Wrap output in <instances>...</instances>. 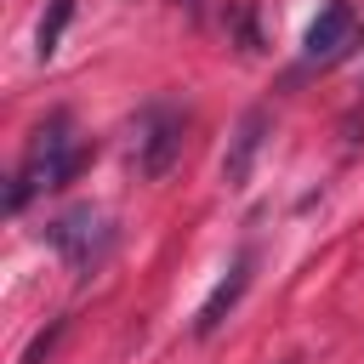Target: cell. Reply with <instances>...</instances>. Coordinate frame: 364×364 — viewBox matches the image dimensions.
I'll return each mask as SVG.
<instances>
[{
  "instance_id": "6da1fadb",
  "label": "cell",
  "mask_w": 364,
  "mask_h": 364,
  "mask_svg": "<svg viewBox=\"0 0 364 364\" xmlns=\"http://www.w3.org/2000/svg\"><path fill=\"white\" fill-rule=\"evenodd\" d=\"M80 159H85V148L68 136V114H51V119L34 131V142H28V159H23V165H17V176H11L6 210H23L34 193H46V188H63V182L80 171Z\"/></svg>"
},
{
  "instance_id": "7a4b0ae2",
  "label": "cell",
  "mask_w": 364,
  "mask_h": 364,
  "mask_svg": "<svg viewBox=\"0 0 364 364\" xmlns=\"http://www.w3.org/2000/svg\"><path fill=\"white\" fill-rule=\"evenodd\" d=\"M176 154H182V114H176L171 102H148V108H142V119H136L131 165H136L148 182H159V176L176 165Z\"/></svg>"
},
{
  "instance_id": "3957f363",
  "label": "cell",
  "mask_w": 364,
  "mask_h": 364,
  "mask_svg": "<svg viewBox=\"0 0 364 364\" xmlns=\"http://www.w3.org/2000/svg\"><path fill=\"white\" fill-rule=\"evenodd\" d=\"M46 239L68 256V267H97L102 262V250H108V228H102V216L91 210V205H74V210H63L51 228H46Z\"/></svg>"
},
{
  "instance_id": "277c9868",
  "label": "cell",
  "mask_w": 364,
  "mask_h": 364,
  "mask_svg": "<svg viewBox=\"0 0 364 364\" xmlns=\"http://www.w3.org/2000/svg\"><path fill=\"white\" fill-rule=\"evenodd\" d=\"M347 40H353V6H347V0H330V6L307 23L301 51H307V63H324V57H341Z\"/></svg>"
},
{
  "instance_id": "5b68a950",
  "label": "cell",
  "mask_w": 364,
  "mask_h": 364,
  "mask_svg": "<svg viewBox=\"0 0 364 364\" xmlns=\"http://www.w3.org/2000/svg\"><path fill=\"white\" fill-rule=\"evenodd\" d=\"M262 136H267V108H250V114L239 119L228 154H222V182H228V188H245V182H250V165H256V154H262Z\"/></svg>"
},
{
  "instance_id": "8992f818",
  "label": "cell",
  "mask_w": 364,
  "mask_h": 364,
  "mask_svg": "<svg viewBox=\"0 0 364 364\" xmlns=\"http://www.w3.org/2000/svg\"><path fill=\"white\" fill-rule=\"evenodd\" d=\"M245 284H250V256H233V267H228V279L205 296V307L193 313V336H216L222 330V318L239 307V296H245Z\"/></svg>"
},
{
  "instance_id": "52a82bcc",
  "label": "cell",
  "mask_w": 364,
  "mask_h": 364,
  "mask_svg": "<svg viewBox=\"0 0 364 364\" xmlns=\"http://www.w3.org/2000/svg\"><path fill=\"white\" fill-rule=\"evenodd\" d=\"M68 17H74V0H51V11L40 17V57H51L57 51V40H63V28H68Z\"/></svg>"
},
{
  "instance_id": "ba28073f",
  "label": "cell",
  "mask_w": 364,
  "mask_h": 364,
  "mask_svg": "<svg viewBox=\"0 0 364 364\" xmlns=\"http://www.w3.org/2000/svg\"><path fill=\"white\" fill-rule=\"evenodd\" d=\"M57 336H63V318H57L51 330H40V336L28 341V353H23V364H46V358H51V347H57Z\"/></svg>"
}]
</instances>
